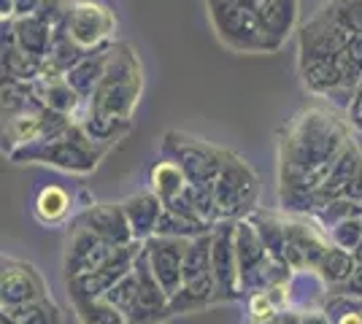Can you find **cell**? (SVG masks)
Listing matches in <instances>:
<instances>
[{
  "label": "cell",
  "mask_w": 362,
  "mask_h": 324,
  "mask_svg": "<svg viewBox=\"0 0 362 324\" xmlns=\"http://www.w3.org/2000/svg\"><path fill=\"white\" fill-rule=\"evenodd\" d=\"M341 108L319 100L287 122L279 140V198L289 214H311L314 203L354 143Z\"/></svg>",
  "instance_id": "cell-1"
},
{
  "label": "cell",
  "mask_w": 362,
  "mask_h": 324,
  "mask_svg": "<svg viewBox=\"0 0 362 324\" xmlns=\"http://www.w3.org/2000/svg\"><path fill=\"white\" fill-rule=\"evenodd\" d=\"M298 73L314 97L346 111L362 78V32L317 8L298 28Z\"/></svg>",
  "instance_id": "cell-2"
},
{
  "label": "cell",
  "mask_w": 362,
  "mask_h": 324,
  "mask_svg": "<svg viewBox=\"0 0 362 324\" xmlns=\"http://www.w3.org/2000/svg\"><path fill=\"white\" fill-rule=\"evenodd\" d=\"M144 92V65L127 41H114L108 52V65L95 92L87 97L84 111L76 122L98 143H117L130 130L133 114Z\"/></svg>",
  "instance_id": "cell-3"
},
{
  "label": "cell",
  "mask_w": 362,
  "mask_h": 324,
  "mask_svg": "<svg viewBox=\"0 0 362 324\" xmlns=\"http://www.w3.org/2000/svg\"><path fill=\"white\" fill-rule=\"evenodd\" d=\"M106 143H98L78 122H71L57 133L25 146H16L8 157L14 162H41L71 173H90L106 155Z\"/></svg>",
  "instance_id": "cell-4"
},
{
  "label": "cell",
  "mask_w": 362,
  "mask_h": 324,
  "mask_svg": "<svg viewBox=\"0 0 362 324\" xmlns=\"http://www.w3.org/2000/svg\"><path fill=\"white\" fill-rule=\"evenodd\" d=\"M216 38L238 54H271V41L257 0H206Z\"/></svg>",
  "instance_id": "cell-5"
},
{
  "label": "cell",
  "mask_w": 362,
  "mask_h": 324,
  "mask_svg": "<svg viewBox=\"0 0 362 324\" xmlns=\"http://www.w3.org/2000/svg\"><path fill=\"white\" fill-rule=\"evenodd\" d=\"M60 28L84 54H90L95 49L114 44L117 14L108 3H100V0H74Z\"/></svg>",
  "instance_id": "cell-6"
},
{
  "label": "cell",
  "mask_w": 362,
  "mask_h": 324,
  "mask_svg": "<svg viewBox=\"0 0 362 324\" xmlns=\"http://www.w3.org/2000/svg\"><path fill=\"white\" fill-rule=\"evenodd\" d=\"M52 297L41 273L22 260L3 263V306H22Z\"/></svg>",
  "instance_id": "cell-7"
},
{
  "label": "cell",
  "mask_w": 362,
  "mask_h": 324,
  "mask_svg": "<svg viewBox=\"0 0 362 324\" xmlns=\"http://www.w3.org/2000/svg\"><path fill=\"white\" fill-rule=\"evenodd\" d=\"M54 32H57V28L41 14L14 16V19L3 22V35L6 38H11L19 49H25L28 54H33V57H38V60L44 62L49 57Z\"/></svg>",
  "instance_id": "cell-8"
},
{
  "label": "cell",
  "mask_w": 362,
  "mask_h": 324,
  "mask_svg": "<svg viewBox=\"0 0 362 324\" xmlns=\"http://www.w3.org/2000/svg\"><path fill=\"white\" fill-rule=\"evenodd\" d=\"M33 84V92L35 97L44 103L46 108L57 111V114H65V116H74L78 119L81 111H84V100L81 95L74 90V84L68 81L65 73H41V76L30 81Z\"/></svg>",
  "instance_id": "cell-9"
},
{
  "label": "cell",
  "mask_w": 362,
  "mask_h": 324,
  "mask_svg": "<svg viewBox=\"0 0 362 324\" xmlns=\"http://www.w3.org/2000/svg\"><path fill=\"white\" fill-rule=\"evenodd\" d=\"M78 224L87 227L90 232H95L98 238L108 241V244H119L122 246V244H133L136 241L122 205H90L81 214Z\"/></svg>",
  "instance_id": "cell-10"
},
{
  "label": "cell",
  "mask_w": 362,
  "mask_h": 324,
  "mask_svg": "<svg viewBox=\"0 0 362 324\" xmlns=\"http://www.w3.org/2000/svg\"><path fill=\"white\" fill-rule=\"evenodd\" d=\"M259 11H262V22H265L268 41H271V54H276L284 49L289 35L298 28L300 0H262Z\"/></svg>",
  "instance_id": "cell-11"
},
{
  "label": "cell",
  "mask_w": 362,
  "mask_h": 324,
  "mask_svg": "<svg viewBox=\"0 0 362 324\" xmlns=\"http://www.w3.org/2000/svg\"><path fill=\"white\" fill-rule=\"evenodd\" d=\"M122 208H124V216L130 222V230L136 235V241H146V238L157 235L160 219H163V203L154 192L127 198L122 203Z\"/></svg>",
  "instance_id": "cell-12"
},
{
  "label": "cell",
  "mask_w": 362,
  "mask_h": 324,
  "mask_svg": "<svg viewBox=\"0 0 362 324\" xmlns=\"http://www.w3.org/2000/svg\"><path fill=\"white\" fill-rule=\"evenodd\" d=\"M71 208H74V198L60 184H46L35 195V203H33L35 219L44 222V224H60V222H65L71 216Z\"/></svg>",
  "instance_id": "cell-13"
},
{
  "label": "cell",
  "mask_w": 362,
  "mask_h": 324,
  "mask_svg": "<svg viewBox=\"0 0 362 324\" xmlns=\"http://www.w3.org/2000/svg\"><path fill=\"white\" fill-rule=\"evenodd\" d=\"M319 8L332 16L338 25L362 32V0H325Z\"/></svg>",
  "instance_id": "cell-14"
},
{
  "label": "cell",
  "mask_w": 362,
  "mask_h": 324,
  "mask_svg": "<svg viewBox=\"0 0 362 324\" xmlns=\"http://www.w3.org/2000/svg\"><path fill=\"white\" fill-rule=\"evenodd\" d=\"M335 292L344 294V297H362V263L354 265L351 276H349L344 284H338Z\"/></svg>",
  "instance_id": "cell-15"
},
{
  "label": "cell",
  "mask_w": 362,
  "mask_h": 324,
  "mask_svg": "<svg viewBox=\"0 0 362 324\" xmlns=\"http://www.w3.org/2000/svg\"><path fill=\"white\" fill-rule=\"evenodd\" d=\"M344 114H346L349 124H351L357 133H362V78H360V84H357V90H354L351 103H349V108Z\"/></svg>",
  "instance_id": "cell-16"
},
{
  "label": "cell",
  "mask_w": 362,
  "mask_h": 324,
  "mask_svg": "<svg viewBox=\"0 0 362 324\" xmlns=\"http://www.w3.org/2000/svg\"><path fill=\"white\" fill-rule=\"evenodd\" d=\"M246 324H300V308H284L279 311L276 316L271 319H262V322H257V319H246Z\"/></svg>",
  "instance_id": "cell-17"
},
{
  "label": "cell",
  "mask_w": 362,
  "mask_h": 324,
  "mask_svg": "<svg viewBox=\"0 0 362 324\" xmlns=\"http://www.w3.org/2000/svg\"><path fill=\"white\" fill-rule=\"evenodd\" d=\"M300 324H335L327 308H300Z\"/></svg>",
  "instance_id": "cell-18"
},
{
  "label": "cell",
  "mask_w": 362,
  "mask_h": 324,
  "mask_svg": "<svg viewBox=\"0 0 362 324\" xmlns=\"http://www.w3.org/2000/svg\"><path fill=\"white\" fill-rule=\"evenodd\" d=\"M41 3H44V0H11V6H14V16L35 14V11L41 8Z\"/></svg>",
  "instance_id": "cell-19"
}]
</instances>
